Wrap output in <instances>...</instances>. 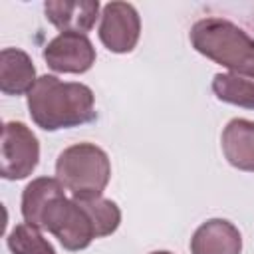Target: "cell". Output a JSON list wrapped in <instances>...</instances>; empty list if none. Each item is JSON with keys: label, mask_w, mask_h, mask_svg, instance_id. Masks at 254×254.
Listing matches in <instances>:
<instances>
[{"label": "cell", "mask_w": 254, "mask_h": 254, "mask_svg": "<svg viewBox=\"0 0 254 254\" xmlns=\"http://www.w3.org/2000/svg\"><path fill=\"white\" fill-rule=\"evenodd\" d=\"M189 38L200 56L224 65L230 73L254 79V40L234 22L216 16L202 18L192 24Z\"/></svg>", "instance_id": "obj_2"}, {"label": "cell", "mask_w": 254, "mask_h": 254, "mask_svg": "<svg viewBox=\"0 0 254 254\" xmlns=\"http://www.w3.org/2000/svg\"><path fill=\"white\" fill-rule=\"evenodd\" d=\"M56 196H64V185L56 177H38L32 183H28L26 189L22 190V202H20L24 222L42 228L44 210Z\"/></svg>", "instance_id": "obj_12"}, {"label": "cell", "mask_w": 254, "mask_h": 254, "mask_svg": "<svg viewBox=\"0 0 254 254\" xmlns=\"http://www.w3.org/2000/svg\"><path fill=\"white\" fill-rule=\"evenodd\" d=\"M6 246L12 254H56V248L48 238H44L42 228L28 222L16 224L8 236Z\"/></svg>", "instance_id": "obj_14"}, {"label": "cell", "mask_w": 254, "mask_h": 254, "mask_svg": "<svg viewBox=\"0 0 254 254\" xmlns=\"http://www.w3.org/2000/svg\"><path fill=\"white\" fill-rule=\"evenodd\" d=\"M42 230L54 234L58 242L69 252L85 250L97 238V230L89 212L77 198H65V194L56 196L48 204L42 216Z\"/></svg>", "instance_id": "obj_4"}, {"label": "cell", "mask_w": 254, "mask_h": 254, "mask_svg": "<svg viewBox=\"0 0 254 254\" xmlns=\"http://www.w3.org/2000/svg\"><path fill=\"white\" fill-rule=\"evenodd\" d=\"M97 0H48L44 2V14L52 26L60 30V34H83L95 26L99 16Z\"/></svg>", "instance_id": "obj_8"}, {"label": "cell", "mask_w": 254, "mask_h": 254, "mask_svg": "<svg viewBox=\"0 0 254 254\" xmlns=\"http://www.w3.org/2000/svg\"><path fill=\"white\" fill-rule=\"evenodd\" d=\"M224 159L238 171L254 173V121L230 119L220 137Z\"/></svg>", "instance_id": "obj_10"}, {"label": "cell", "mask_w": 254, "mask_h": 254, "mask_svg": "<svg viewBox=\"0 0 254 254\" xmlns=\"http://www.w3.org/2000/svg\"><path fill=\"white\" fill-rule=\"evenodd\" d=\"M32 121L44 131H60L85 125L95 119V95L89 85L40 75L26 95Z\"/></svg>", "instance_id": "obj_1"}, {"label": "cell", "mask_w": 254, "mask_h": 254, "mask_svg": "<svg viewBox=\"0 0 254 254\" xmlns=\"http://www.w3.org/2000/svg\"><path fill=\"white\" fill-rule=\"evenodd\" d=\"M56 179L73 198L103 196L111 179L109 155L95 143H75L65 147L56 161Z\"/></svg>", "instance_id": "obj_3"}, {"label": "cell", "mask_w": 254, "mask_h": 254, "mask_svg": "<svg viewBox=\"0 0 254 254\" xmlns=\"http://www.w3.org/2000/svg\"><path fill=\"white\" fill-rule=\"evenodd\" d=\"M81 202V206L89 212L95 230H97V238L109 236L113 234L119 224H121V208L117 206L115 200L105 198V196H93V198H77Z\"/></svg>", "instance_id": "obj_15"}, {"label": "cell", "mask_w": 254, "mask_h": 254, "mask_svg": "<svg viewBox=\"0 0 254 254\" xmlns=\"http://www.w3.org/2000/svg\"><path fill=\"white\" fill-rule=\"evenodd\" d=\"M212 91L218 101L254 109V81L236 73H216L212 77Z\"/></svg>", "instance_id": "obj_13"}, {"label": "cell", "mask_w": 254, "mask_h": 254, "mask_svg": "<svg viewBox=\"0 0 254 254\" xmlns=\"http://www.w3.org/2000/svg\"><path fill=\"white\" fill-rule=\"evenodd\" d=\"M101 44L113 54H129L141 36V18L129 2H109L101 10L97 28Z\"/></svg>", "instance_id": "obj_6"}, {"label": "cell", "mask_w": 254, "mask_h": 254, "mask_svg": "<svg viewBox=\"0 0 254 254\" xmlns=\"http://www.w3.org/2000/svg\"><path fill=\"white\" fill-rule=\"evenodd\" d=\"M242 234L226 218L204 220L190 238V254H240Z\"/></svg>", "instance_id": "obj_9"}, {"label": "cell", "mask_w": 254, "mask_h": 254, "mask_svg": "<svg viewBox=\"0 0 254 254\" xmlns=\"http://www.w3.org/2000/svg\"><path fill=\"white\" fill-rule=\"evenodd\" d=\"M40 163V141L22 121H6L0 143V175L6 181H22Z\"/></svg>", "instance_id": "obj_5"}, {"label": "cell", "mask_w": 254, "mask_h": 254, "mask_svg": "<svg viewBox=\"0 0 254 254\" xmlns=\"http://www.w3.org/2000/svg\"><path fill=\"white\" fill-rule=\"evenodd\" d=\"M44 62L50 69L58 73H85L95 64V48L91 40L83 34H58L52 38L44 52Z\"/></svg>", "instance_id": "obj_7"}, {"label": "cell", "mask_w": 254, "mask_h": 254, "mask_svg": "<svg viewBox=\"0 0 254 254\" xmlns=\"http://www.w3.org/2000/svg\"><path fill=\"white\" fill-rule=\"evenodd\" d=\"M149 254H173V252H169V250H155V252H149Z\"/></svg>", "instance_id": "obj_16"}, {"label": "cell", "mask_w": 254, "mask_h": 254, "mask_svg": "<svg viewBox=\"0 0 254 254\" xmlns=\"http://www.w3.org/2000/svg\"><path fill=\"white\" fill-rule=\"evenodd\" d=\"M36 65L20 48H4L0 52V91L4 95H28L36 83Z\"/></svg>", "instance_id": "obj_11"}]
</instances>
